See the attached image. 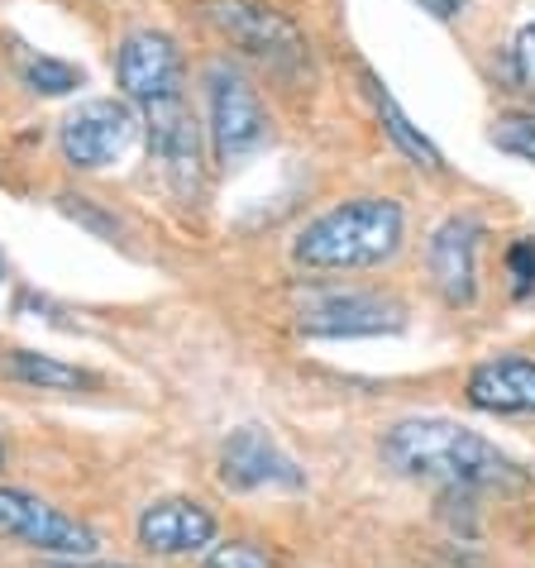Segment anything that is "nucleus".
Masks as SVG:
<instances>
[{
	"label": "nucleus",
	"mask_w": 535,
	"mask_h": 568,
	"mask_svg": "<svg viewBox=\"0 0 535 568\" xmlns=\"http://www.w3.org/2000/svg\"><path fill=\"white\" fill-rule=\"evenodd\" d=\"M377 449H383V464L397 468L402 478L440 483L445 493H478V487L516 493V487H526V473L512 454H502L493 439L445 416L397 420Z\"/></svg>",
	"instance_id": "1"
},
{
	"label": "nucleus",
	"mask_w": 535,
	"mask_h": 568,
	"mask_svg": "<svg viewBox=\"0 0 535 568\" xmlns=\"http://www.w3.org/2000/svg\"><path fill=\"white\" fill-rule=\"evenodd\" d=\"M406 215L392 196H350L330 206L292 240V258L311 273H359L402 248Z\"/></svg>",
	"instance_id": "2"
},
{
	"label": "nucleus",
	"mask_w": 535,
	"mask_h": 568,
	"mask_svg": "<svg viewBox=\"0 0 535 568\" xmlns=\"http://www.w3.org/2000/svg\"><path fill=\"white\" fill-rule=\"evenodd\" d=\"M206 24L244 58L263 62L277 77H296L311 68V43L287 14L268 0H206Z\"/></svg>",
	"instance_id": "3"
},
{
	"label": "nucleus",
	"mask_w": 535,
	"mask_h": 568,
	"mask_svg": "<svg viewBox=\"0 0 535 568\" xmlns=\"http://www.w3.org/2000/svg\"><path fill=\"white\" fill-rule=\"evenodd\" d=\"M406 306L387 292L369 287H306L296 302V329L311 339H359V335H397Z\"/></svg>",
	"instance_id": "4"
},
{
	"label": "nucleus",
	"mask_w": 535,
	"mask_h": 568,
	"mask_svg": "<svg viewBox=\"0 0 535 568\" xmlns=\"http://www.w3.org/2000/svg\"><path fill=\"white\" fill-rule=\"evenodd\" d=\"M206 110H211L206 134H211V149L220 163L254 153L268 139V110L259 101V91L230 62H211L206 68Z\"/></svg>",
	"instance_id": "5"
},
{
	"label": "nucleus",
	"mask_w": 535,
	"mask_h": 568,
	"mask_svg": "<svg viewBox=\"0 0 535 568\" xmlns=\"http://www.w3.org/2000/svg\"><path fill=\"white\" fill-rule=\"evenodd\" d=\"M139 134V115L130 101L115 97H97L82 101L77 110H68L58 124V149L68 158V168L77 172H101L115 158H124V149L134 144Z\"/></svg>",
	"instance_id": "6"
},
{
	"label": "nucleus",
	"mask_w": 535,
	"mask_h": 568,
	"mask_svg": "<svg viewBox=\"0 0 535 568\" xmlns=\"http://www.w3.org/2000/svg\"><path fill=\"white\" fill-rule=\"evenodd\" d=\"M144 130H149V158L163 168L172 192L182 201H201V192H206V130L186 110V101L178 97L149 105Z\"/></svg>",
	"instance_id": "7"
},
{
	"label": "nucleus",
	"mask_w": 535,
	"mask_h": 568,
	"mask_svg": "<svg viewBox=\"0 0 535 568\" xmlns=\"http://www.w3.org/2000/svg\"><path fill=\"white\" fill-rule=\"evenodd\" d=\"M115 82L124 101L144 110L159 101H178L186 82V58L178 39L163 34V29H130L115 53Z\"/></svg>",
	"instance_id": "8"
},
{
	"label": "nucleus",
	"mask_w": 535,
	"mask_h": 568,
	"mask_svg": "<svg viewBox=\"0 0 535 568\" xmlns=\"http://www.w3.org/2000/svg\"><path fill=\"white\" fill-rule=\"evenodd\" d=\"M0 535L29 549H43V555H62V559L97 555V545H101L91 526H82L77 516H62L43 497L24 493V487H0Z\"/></svg>",
	"instance_id": "9"
},
{
	"label": "nucleus",
	"mask_w": 535,
	"mask_h": 568,
	"mask_svg": "<svg viewBox=\"0 0 535 568\" xmlns=\"http://www.w3.org/2000/svg\"><path fill=\"white\" fill-rule=\"evenodd\" d=\"M220 483H225L230 493H263V487L296 493V487H306V473L296 468V459L268 430L240 425V430H230L225 445H220Z\"/></svg>",
	"instance_id": "10"
},
{
	"label": "nucleus",
	"mask_w": 535,
	"mask_h": 568,
	"mask_svg": "<svg viewBox=\"0 0 535 568\" xmlns=\"http://www.w3.org/2000/svg\"><path fill=\"white\" fill-rule=\"evenodd\" d=\"M478 244L483 220L478 215H450L431 234V277L450 306H474L478 296Z\"/></svg>",
	"instance_id": "11"
},
{
	"label": "nucleus",
	"mask_w": 535,
	"mask_h": 568,
	"mask_svg": "<svg viewBox=\"0 0 535 568\" xmlns=\"http://www.w3.org/2000/svg\"><path fill=\"white\" fill-rule=\"evenodd\" d=\"M215 540V516L196 497H159L139 511V545L153 555H196Z\"/></svg>",
	"instance_id": "12"
},
{
	"label": "nucleus",
	"mask_w": 535,
	"mask_h": 568,
	"mask_svg": "<svg viewBox=\"0 0 535 568\" xmlns=\"http://www.w3.org/2000/svg\"><path fill=\"white\" fill-rule=\"evenodd\" d=\"M468 402L497 416H535V358H487L468 373Z\"/></svg>",
	"instance_id": "13"
},
{
	"label": "nucleus",
	"mask_w": 535,
	"mask_h": 568,
	"mask_svg": "<svg viewBox=\"0 0 535 568\" xmlns=\"http://www.w3.org/2000/svg\"><path fill=\"white\" fill-rule=\"evenodd\" d=\"M0 377L20 387H39V392H82V387H101L97 373L77 368V363H62L53 354H34V349H10L0 354Z\"/></svg>",
	"instance_id": "14"
},
{
	"label": "nucleus",
	"mask_w": 535,
	"mask_h": 568,
	"mask_svg": "<svg viewBox=\"0 0 535 568\" xmlns=\"http://www.w3.org/2000/svg\"><path fill=\"white\" fill-rule=\"evenodd\" d=\"M364 91H369V101H373V110H377V120H383V130L392 134V144H397L406 158H412L416 168H426V172H440L445 168V158H440V149L431 144L426 134H421V124H412L406 120V110L392 101V91H387V82L377 72H369L364 68Z\"/></svg>",
	"instance_id": "15"
},
{
	"label": "nucleus",
	"mask_w": 535,
	"mask_h": 568,
	"mask_svg": "<svg viewBox=\"0 0 535 568\" xmlns=\"http://www.w3.org/2000/svg\"><path fill=\"white\" fill-rule=\"evenodd\" d=\"M20 72H24L29 91H43V97H68V91L82 87V68H72V62H62V58H49V53L24 58Z\"/></svg>",
	"instance_id": "16"
},
{
	"label": "nucleus",
	"mask_w": 535,
	"mask_h": 568,
	"mask_svg": "<svg viewBox=\"0 0 535 568\" xmlns=\"http://www.w3.org/2000/svg\"><path fill=\"white\" fill-rule=\"evenodd\" d=\"M487 139H493L502 153H516V158H526V163H535V115H522V110L497 115Z\"/></svg>",
	"instance_id": "17"
},
{
	"label": "nucleus",
	"mask_w": 535,
	"mask_h": 568,
	"mask_svg": "<svg viewBox=\"0 0 535 568\" xmlns=\"http://www.w3.org/2000/svg\"><path fill=\"white\" fill-rule=\"evenodd\" d=\"M206 568H273V559H268L259 545H249V540H230V545L211 549Z\"/></svg>",
	"instance_id": "18"
},
{
	"label": "nucleus",
	"mask_w": 535,
	"mask_h": 568,
	"mask_svg": "<svg viewBox=\"0 0 535 568\" xmlns=\"http://www.w3.org/2000/svg\"><path fill=\"white\" fill-rule=\"evenodd\" d=\"M512 68H516V82H522V91L535 101V20H526L522 29H516V39H512Z\"/></svg>",
	"instance_id": "19"
},
{
	"label": "nucleus",
	"mask_w": 535,
	"mask_h": 568,
	"mask_svg": "<svg viewBox=\"0 0 535 568\" xmlns=\"http://www.w3.org/2000/svg\"><path fill=\"white\" fill-rule=\"evenodd\" d=\"M507 273H512V292L516 296L535 292V240H516L507 248Z\"/></svg>",
	"instance_id": "20"
},
{
	"label": "nucleus",
	"mask_w": 535,
	"mask_h": 568,
	"mask_svg": "<svg viewBox=\"0 0 535 568\" xmlns=\"http://www.w3.org/2000/svg\"><path fill=\"white\" fill-rule=\"evenodd\" d=\"M412 6H421L426 14H435V20H460L468 0H412Z\"/></svg>",
	"instance_id": "21"
},
{
	"label": "nucleus",
	"mask_w": 535,
	"mask_h": 568,
	"mask_svg": "<svg viewBox=\"0 0 535 568\" xmlns=\"http://www.w3.org/2000/svg\"><path fill=\"white\" fill-rule=\"evenodd\" d=\"M53 568H134V564H77L72 559V564H53Z\"/></svg>",
	"instance_id": "22"
},
{
	"label": "nucleus",
	"mask_w": 535,
	"mask_h": 568,
	"mask_svg": "<svg viewBox=\"0 0 535 568\" xmlns=\"http://www.w3.org/2000/svg\"><path fill=\"white\" fill-rule=\"evenodd\" d=\"M0 468H6V439H0Z\"/></svg>",
	"instance_id": "23"
},
{
	"label": "nucleus",
	"mask_w": 535,
	"mask_h": 568,
	"mask_svg": "<svg viewBox=\"0 0 535 568\" xmlns=\"http://www.w3.org/2000/svg\"><path fill=\"white\" fill-rule=\"evenodd\" d=\"M0 273H6V263H0Z\"/></svg>",
	"instance_id": "24"
}]
</instances>
